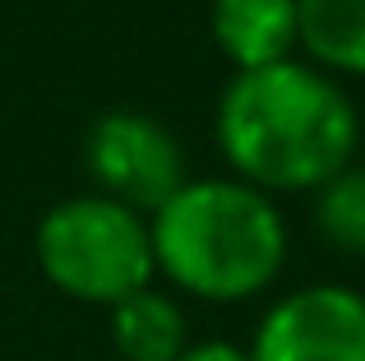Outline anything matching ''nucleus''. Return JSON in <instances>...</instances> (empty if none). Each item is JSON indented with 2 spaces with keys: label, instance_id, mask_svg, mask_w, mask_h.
I'll use <instances>...</instances> for the list:
<instances>
[{
  "label": "nucleus",
  "instance_id": "obj_1",
  "mask_svg": "<svg viewBox=\"0 0 365 361\" xmlns=\"http://www.w3.org/2000/svg\"><path fill=\"white\" fill-rule=\"evenodd\" d=\"M213 130L236 180L264 195L319 190L351 167L361 144L351 98L305 61L241 70L217 98Z\"/></svg>",
  "mask_w": 365,
  "mask_h": 361
},
{
  "label": "nucleus",
  "instance_id": "obj_2",
  "mask_svg": "<svg viewBox=\"0 0 365 361\" xmlns=\"http://www.w3.org/2000/svg\"><path fill=\"white\" fill-rule=\"evenodd\" d=\"M153 264L199 301H250L273 288L287 264V223L273 195L236 176L185 180L148 218Z\"/></svg>",
  "mask_w": 365,
  "mask_h": 361
},
{
  "label": "nucleus",
  "instance_id": "obj_3",
  "mask_svg": "<svg viewBox=\"0 0 365 361\" xmlns=\"http://www.w3.org/2000/svg\"><path fill=\"white\" fill-rule=\"evenodd\" d=\"M42 278L83 306H116L153 288V236L148 218L107 195H74L42 213L33 232Z\"/></svg>",
  "mask_w": 365,
  "mask_h": 361
},
{
  "label": "nucleus",
  "instance_id": "obj_4",
  "mask_svg": "<svg viewBox=\"0 0 365 361\" xmlns=\"http://www.w3.org/2000/svg\"><path fill=\"white\" fill-rule=\"evenodd\" d=\"M88 172L107 199L143 218H153L190 180L176 135L143 111H107L88 130Z\"/></svg>",
  "mask_w": 365,
  "mask_h": 361
},
{
  "label": "nucleus",
  "instance_id": "obj_5",
  "mask_svg": "<svg viewBox=\"0 0 365 361\" xmlns=\"http://www.w3.org/2000/svg\"><path fill=\"white\" fill-rule=\"evenodd\" d=\"M250 361H365V297L342 283L287 292L259 320Z\"/></svg>",
  "mask_w": 365,
  "mask_h": 361
},
{
  "label": "nucleus",
  "instance_id": "obj_6",
  "mask_svg": "<svg viewBox=\"0 0 365 361\" xmlns=\"http://www.w3.org/2000/svg\"><path fill=\"white\" fill-rule=\"evenodd\" d=\"M208 28L222 56L236 65V74L292 61V46H301L296 0H213Z\"/></svg>",
  "mask_w": 365,
  "mask_h": 361
},
{
  "label": "nucleus",
  "instance_id": "obj_7",
  "mask_svg": "<svg viewBox=\"0 0 365 361\" xmlns=\"http://www.w3.org/2000/svg\"><path fill=\"white\" fill-rule=\"evenodd\" d=\"M111 343L125 361H176L190 347L185 310L176 306V297L143 288L111 306Z\"/></svg>",
  "mask_w": 365,
  "mask_h": 361
},
{
  "label": "nucleus",
  "instance_id": "obj_8",
  "mask_svg": "<svg viewBox=\"0 0 365 361\" xmlns=\"http://www.w3.org/2000/svg\"><path fill=\"white\" fill-rule=\"evenodd\" d=\"M301 46L314 70L365 74V0H296Z\"/></svg>",
  "mask_w": 365,
  "mask_h": 361
},
{
  "label": "nucleus",
  "instance_id": "obj_9",
  "mask_svg": "<svg viewBox=\"0 0 365 361\" xmlns=\"http://www.w3.org/2000/svg\"><path fill=\"white\" fill-rule=\"evenodd\" d=\"M314 223L333 245L365 255V167H342L314 190Z\"/></svg>",
  "mask_w": 365,
  "mask_h": 361
},
{
  "label": "nucleus",
  "instance_id": "obj_10",
  "mask_svg": "<svg viewBox=\"0 0 365 361\" xmlns=\"http://www.w3.org/2000/svg\"><path fill=\"white\" fill-rule=\"evenodd\" d=\"M176 361H250V347H236L227 338H208V343H190Z\"/></svg>",
  "mask_w": 365,
  "mask_h": 361
}]
</instances>
